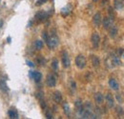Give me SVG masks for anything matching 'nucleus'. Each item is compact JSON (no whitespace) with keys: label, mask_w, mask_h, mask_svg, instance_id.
Segmentation results:
<instances>
[{"label":"nucleus","mask_w":124,"mask_h":119,"mask_svg":"<svg viewBox=\"0 0 124 119\" xmlns=\"http://www.w3.org/2000/svg\"><path fill=\"white\" fill-rule=\"evenodd\" d=\"M91 61H92V64H93V66L94 68H97L99 66V64H100L98 57L95 56V55H91Z\"/></svg>","instance_id":"a211bd4d"},{"label":"nucleus","mask_w":124,"mask_h":119,"mask_svg":"<svg viewBox=\"0 0 124 119\" xmlns=\"http://www.w3.org/2000/svg\"><path fill=\"white\" fill-rule=\"evenodd\" d=\"M106 103H107L109 108H113L114 107L115 101H114V97L112 96L111 93H107V95H106Z\"/></svg>","instance_id":"ddd939ff"},{"label":"nucleus","mask_w":124,"mask_h":119,"mask_svg":"<svg viewBox=\"0 0 124 119\" xmlns=\"http://www.w3.org/2000/svg\"><path fill=\"white\" fill-rule=\"evenodd\" d=\"M113 11H114V9H113L112 7H109L108 12H109V15H110V17L114 19V17H115V15H114V12H113Z\"/></svg>","instance_id":"a878e982"},{"label":"nucleus","mask_w":124,"mask_h":119,"mask_svg":"<svg viewBox=\"0 0 124 119\" xmlns=\"http://www.w3.org/2000/svg\"><path fill=\"white\" fill-rule=\"evenodd\" d=\"M48 0H37L36 1V6H41V5H43L44 3H46Z\"/></svg>","instance_id":"bb28decb"},{"label":"nucleus","mask_w":124,"mask_h":119,"mask_svg":"<svg viewBox=\"0 0 124 119\" xmlns=\"http://www.w3.org/2000/svg\"><path fill=\"white\" fill-rule=\"evenodd\" d=\"M71 86H72V89H74V90L77 89V85H76V83L74 81H71Z\"/></svg>","instance_id":"c756f323"},{"label":"nucleus","mask_w":124,"mask_h":119,"mask_svg":"<svg viewBox=\"0 0 124 119\" xmlns=\"http://www.w3.org/2000/svg\"><path fill=\"white\" fill-rule=\"evenodd\" d=\"M53 98H54V101L56 102V103H60L62 101V94L60 91H54V94H53Z\"/></svg>","instance_id":"f8f14e48"},{"label":"nucleus","mask_w":124,"mask_h":119,"mask_svg":"<svg viewBox=\"0 0 124 119\" xmlns=\"http://www.w3.org/2000/svg\"><path fill=\"white\" fill-rule=\"evenodd\" d=\"M109 33H110V36H111L112 38H116V36L117 35V28L113 25V26L109 29Z\"/></svg>","instance_id":"dca6fc26"},{"label":"nucleus","mask_w":124,"mask_h":119,"mask_svg":"<svg viewBox=\"0 0 124 119\" xmlns=\"http://www.w3.org/2000/svg\"><path fill=\"white\" fill-rule=\"evenodd\" d=\"M62 64H63L64 68L70 67L71 61H70V57H69V54L67 52H63V53H62Z\"/></svg>","instance_id":"20e7f679"},{"label":"nucleus","mask_w":124,"mask_h":119,"mask_svg":"<svg viewBox=\"0 0 124 119\" xmlns=\"http://www.w3.org/2000/svg\"><path fill=\"white\" fill-rule=\"evenodd\" d=\"M116 113H117V115L118 116H121V115H123L124 114V111L123 109L121 108V107H116Z\"/></svg>","instance_id":"393cba45"},{"label":"nucleus","mask_w":124,"mask_h":119,"mask_svg":"<svg viewBox=\"0 0 124 119\" xmlns=\"http://www.w3.org/2000/svg\"><path fill=\"white\" fill-rule=\"evenodd\" d=\"M93 24H94L95 27L100 26V24H101V22H102V18H101V15H100L99 13H96L95 15H93Z\"/></svg>","instance_id":"6e6552de"},{"label":"nucleus","mask_w":124,"mask_h":119,"mask_svg":"<svg viewBox=\"0 0 124 119\" xmlns=\"http://www.w3.org/2000/svg\"><path fill=\"white\" fill-rule=\"evenodd\" d=\"M109 85H110L111 89H113L114 90H117V89H119V84H118V82L115 78H111L109 80Z\"/></svg>","instance_id":"1a4fd4ad"},{"label":"nucleus","mask_w":124,"mask_h":119,"mask_svg":"<svg viewBox=\"0 0 124 119\" xmlns=\"http://www.w3.org/2000/svg\"><path fill=\"white\" fill-rule=\"evenodd\" d=\"M116 98H117V100H118V101H119L120 103L122 102V99L120 98V95H119V94H117V95H116Z\"/></svg>","instance_id":"473e14b6"},{"label":"nucleus","mask_w":124,"mask_h":119,"mask_svg":"<svg viewBox=\"0 0 124 119\" xmlns=\"http://www.w3.org/2000/svg\"><path fill=\"white\" fill-rule=\"evenodd\" d=\"M38 63H39L40 65H45V60L41 59V58H38Z\"/></svg>","instance_id":"7c9ffc66"},{"label":"nucleus","mask_w":124,"mask_h":119,"mask_svg":"<svg viewBox=\"0 0 124 119\" xmlns=\"http://www.w3.org/2000/svg\"><path fill=\"white\" fill-rule=\"evenodd\" d=\"M110 61H111V64H113V67L120 65V60L118 58V56H116V54H113L110 56Z\"/></svg>","instance_id":"9d476101"},{"label":"nucleus","mask_w":124,"mask_h":119,"mask_svg":"<svg viewBox=\"0 0 124 119\" xmlns=\"http://www.w3.org/2000/svg\"><path fill=\"white\" fill-rule=\"evenodd\" d=\"M47 45H48V47L51 49V50H53V49H54L58 43H59V39H58V37L55 35V34H53L52 36H50V37H48V40L46 41Z\"/></svg>","instance_id":"f257e3e1"},{"label":"nucleus","mask_w":124,"mask_h":119,"mask_svg":"<svg viewBox=\"0 0 124 119\" xmlns=\"http://www.w3.org/2000/svg\"><path fill=\"white\" fill-rule=\"evenodd\" d=\"M52 68H53V70L57 71V69H58V60L57 59L53 60V62H52Z\"/></svg>","instance_id":"b1692460"},{"label":"nucleus","mask_w":124,"mask_h":119,"mask_svg":"<svg viewBox=\"0 0 124 119\" xmlns=\"http://www.w3.org/2000/svg\"><path fill=\"white\" fill-rule=\"evenodd\" d=\"M0 89H2V90H4V91H8L9 90V88H8L7 84L5 83V81L1 80V79H0Z\"/></svg>","instance_id":"aec40b11"},{"label":"nucleus","mask_w":124,"mask_h":119,"mask_svg":"<svg viewBox=\"0 0 124 119\" xmlns=\"http://www.w3.org/2000/svg\"><path fill=\"white\" fill-rule=\"evenodd\" d=\"M92 43L94 49H97L99 47V43H100V36L97 32H93L92 35Z\"/></svg>","instance_id":"423d86ee"},{"label":"nucleus","mask_w":124,"mask_h":119,"mask_svg":"<svg viewBox=\"0 0 124 119\" xmlns=\"http://www.w3.org/2000/svg\"><path fill=\"white\" fill-rule=\"evenodd\" d=\"M103 100H104L103 95H102L100 92H96V93L94 94V101H95L97 104H102V103H103Z\"/></svg>","instance_id":"4468645a"},{"label":"nucleus","mask_w":124,"mask_h":119,"mask_svg":"<svg viewBox=\"0 0 124 119\" xmlns=\"http://www.w3.org/2000/svg\"><path fill=\"white\" fill-rule=\"evenodd\" d=\"M75 105H76V108L78 109V112L83 109V105H82V102H81V100H77L76 101V103H75Z\"/></svg>","instance_id":"5701e85b"},{"label":"nucleus","mask_w":124,"mask_h":119,"mask_svg":"<svg viewBox=\"0 0 124 119\" xmlns=\"http://www.w3.org/2000/svg\"><path fill=\"white\" fill-rule=\"evenodd\" d=\"M8 114H9V117H10V118H12V119H17L18 118V112H17V111L15 110V109H10V111H9Z\"/></svg>","instance_id":"f3484780"},{"label":"nucleus","mask_w":124,"mask_h":119,"mask_svg":"<svg viewBox=\"0 0 124 119\" xmlns=\"http://www.w3.org/2000/svg\"><path fill=\"white\" fill-rule=\"evenodd\" d=\"M46 117L47 118H53V114H52V112H51L47 111L46 112Z\"/></svg>","instance_id":"cd10ccee"},{"label":"nucleus","mask_w":124,"mask_h":119,"mask_svg":"<svg viewBox=\"0 0 124 119\" xmlns=\"http://www.w3.org/2000/svg\"><path fill=\"white\" fill-rule=\"evenodd\" d=\"M93 1H94V2H96V1H97V0H93Z\"/></svg>","instance_id":"72a5a7b5"},{"label":"nucleus","mask_w":124,"mask_h":119,"mask_svg":"<svg viewBox=\"0 0 124 119\" xmlns=\"http://www.w3.org/2000/svg\"><path fill=\"white\" fill-rule=\"evenodd\" d=\"M27 65L30 66V67H34V64H33L32 62H31V61H29V60L27 61Z\"/></svg>","instance_id":"2f4dec72"},{"label":"nucleus","mask_w":124,"mask_h":119,"mask_svg":"<svg viewBox=\"0 0 124 119\" xmlns=\"http://www.w3.org/2000/svg\"><path fill=\"white\" fill-rule=\"evenodd\" d=\"M124 7L123 0H115V8L116 10H121Z\"/></svg>","instance_id":"6ab92c4d"},{"label":"nucleus","mask_w":124,"mask_h":119,"mask_svg":"<svg viewBox=\"0 0 124 119\" xmlns=\"http://www.w3.org/2000/svg\"><path fill=\"white\" fill-rule=\"evenodd\" d=\"M63 109H64V112H65L67 115H70V113H71V109H70V106L68 105V103H64V104H63Z\"/></svg>","instance_id":"412c9836"},{"label":"nucleus","mask_w":124,"mask_h":119,"mask_svg":"<svg viewBox=\"0 0 124 119\" xmlns=\"http://www.w3.org/2000/svg\"><path fill=\"white\" fill-rule=\"evenodd\" d=\"M42 37H43V39H44L45 41H47V40H48V37H49V36H48V33H47V32H43Z\"/></svg>","instance_id":"c85d7f7f"},{"label":"nucleus","mask_w":124,"mask_h":119,"mask_svg":"<svg viewBox=\"0 0 124 119\" xmlns=\"http://www.w3.org/2000/svg\"><path fill=\"white\" fill-rule=\"evenodd\" d=\"M113 20H114V19L111 18L110 16H107V17H105V18L103 19L102 24H103V27H104L105 30H109V29L114 25V21H113Z\"/></svg>","instance_id":"39448f33"},{"label":"nucleus","mask_w":124,"mask_h":119,"mask_svg":"<svg viewBox=\"0 0 124 119\" xmlns=\"http://www.w3.org/2000/svg\"><path fill=\"white\" fill-rule=\"evenodd\" d=\"M48 18V14L45 12H39L35 15V19L39 22H44L45 20H47Z\"/></svg>","instance_id":"0eeeda50"},{"label":"nucleus","mask_w":124,"mask_h":119,"mask_svg":"<svg viewBox=\"0 0 124 119\" xmlns=\"http://www.w3.org/2000/svg\"><path fill=\"white\" fill-rule=\"evenodd\" d=\"M86 63L87 62H86V58H85L84 55L79 54L76 57V65H77L78 69H80V70L84 69L86 67Z\"/></svg>","instance_id":"f03ea898"},{"label":"nucleus","mask_w":124,"mask_h":119,"mask_svg":"<svg viewBox=\"0 0 124 119\" xmlns=\"http://www.w3.org/2000/svg\"><path fill=\"white\" fill-rule=\"evenodd\" d=\"M46 83L47 85H48V87H50V88L55 87V85H56V78H55V76L54 74H48L46 79Z\"/></svg>","instance_id":"7ed1b4c3"},{"label":"nucleus","mask_w":124,"mask_h":119,"mask_svg":"<svg viewBox=\"0 0 124 119\" xmlns=\"http://www.w3.org/2000/svg\"><path fill=\"white\" fill-rule=\"evenodd\" d=\"M31 76L35 82H40V80L42 79V74L39 72H31Z\"/></svg>","instance_id":"9b49d317"},{"label":"nucleus","mask_w":124,"mask_h":119,"mask_svg":"<svg viewBox=\"0 0 124 119\" xmlns=\"http://www.w3.org/2000/svg\"><path fill=\"white\" fill-rule=\"evenodd\" d=\"M34 46H35V48H36L37 50H41V49L43 48V46H44V43H43V41H41V40H36Z\"/></svg>","instance_id":"4be33fe9"},{"label":"nucleus","mask_w":124,"mask_h":119,"mask_svg":"<svg viewBox=\"0 0 124 119\" xmlns=\"http://www.w3.org/2000/svg\"><path fill=\"white\" fill-rule=\"evenodd\" d=\"M71 11H72V6H71V5H67L65 8H63L61 10L62 16H67V15H69L70 13H71Z\"/></svg>","instance_id":"2eb2a0df"}]
</instances>
